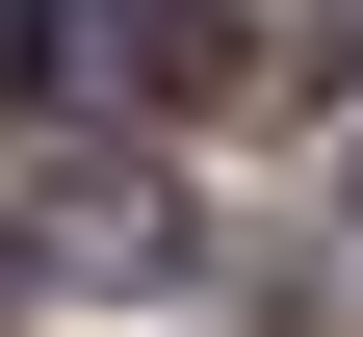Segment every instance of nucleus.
<instances>
[{
  "label": "nucleus",
  "mask_w": 363,
  "mask_h": 337,
  "mask_svg": "<svg viewBox=\"0 0 363 337\" xmlns=\"http://www.w3.org/2000/svg\"><path fill=\"white\" fill-rule=\"evenodd\" d=\"M52 78L78 104H234L286 53H259V0H52Z\"/></svg>",
  "instance_id": "1"
},
{
  "label": "nucleus",
  "mask_w": 363,
  "mask_h": 337,
  "mask_svg": "<svg viewBox=\"0 0 363 337\" xmlns=\"http://www.w3.org/2000/svg\"><path fill=\"white\" fill-rule=\"evenodd\" d=\"M52 260H104V285H156V260H182V208H156L130 156H78V182H52Z\"/></svg>",
  "instance_id": "2"
},
{
  "label": "nucleus",
  "mask_w": 363,
  "mask_h": 337,
  "mask_svg": "<svg viewBox=\"0 0 363 337\" xmlns=\"http://www.w3.org/2000/svg\"><path fill=\"white\" fill-rule=\"evenodd\" d=\"M26 78H52V26H26V0H0V104H26Z\"/></svg>",
  "instance_id": "3"
},
{
  "label": "nucleus",
  "mask_w": 363,
  "mask_h": 337,
  "mask_svg": "<svg viewBox=\"0 0 363 337\" xmlns=\"http://www.w3.org/2000/svg\"><path fill=\"white\" fill-rule=\"evenodd\" d=\"M0 337H26V260H0Z\"/></svg>",
  "instance_id": "4"
},
{
  "label": "nucleus",
  "mask_w": 363,
  "mask_h": 337,
  "mask_svg": "<svg viewBox=\"0 0 363 337\" xmlns=\"http://www.w3.org/2000/svg\"><path fill=\"white\" fill-rule=\"evenodd\" d=\"M337 182H363V156H337Z\"/></svg>",
  "instance_id": "5"
}]
</instances>
